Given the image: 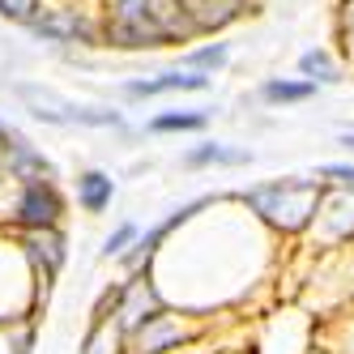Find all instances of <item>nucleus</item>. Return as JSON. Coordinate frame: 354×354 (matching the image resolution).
Masks as SVG:
<instances>
[{"label":"nucleus","instance_id":"nucleus-7","mask_svg":"<svg viewBox=\"0 0 354 354\" xmlns=\"http://www.w3.org/2000/svg\"><path fill=\"white\" fill-rule=\"evenodd\" d=\"M201 337H205L201 316H188L180 308H167L154 320H145L137 333H129L124 354H180V350H192Z\"/></svg>","mask_w":354,"mask_h":354},{"label":"nucleus","instance_id":"nucleus-23","mask_svg":"<svg viewBox=\"0 0 354 354\" xmlns=\"http://www.w3.org/2000/svg\"><path fill=\"white\" fill-rule=\"evenodd\" d=\"M316 180L324 188H342V192H354V162H320L316 171Z\"/></svg>","mask_w":354,"mask_h":354},{"label":"nucleus","instance_id":"nucleus-21","mask_svg":"<svg viewBox=\"0 0 354 354\" xmlns=\"http://www.w3.org/2000/svg\"><path fill=\"white\" fill-rule=\"evenodd\" d=\"M137 235H141V226H137L133 218H124V222H115L111 231L103 235V248H98V257H103V261H120L124 252H129V248L137 243Z\"/></svg>","mask_w":354,"mask_h":354},{"label":"nucleus","instance_id":"nucleus-13","mask_svg":"<svg viewBox=\"0 0 354 354\" xmlns=\"http://www.w3.org/2000/svg\"><path fill=\"white\" fill-rule=\"evenodd\" d=\"M184 171H235V167H252V149L248 145H231V141H196L180 154Z\"/></svg>","mask_w":354,"mask_h":354},{"label":"nucleus","instance_id":"nucleus-16","mask_svg":"<svg viewBox=\"0 0 354 354\" xmlns=\"http://www.w3.org/2000/svg\"><path fill=\"white\" fill-rule=\"evenodd\" d=\"M295 73L303 82H312V86H342L346 82V64L337 60V52L333 47H324V43H312L308 52H299V60H295Z\"/></svg>","mask_w":354,"mask_h":354},{"label":"nucleus","instance_id":"nucleus-10","mask_svg":"<svg viewBox=\"0 0 354 354\" xmlns=\"http://www.w3.org/2000/svg\"><path fill=\"white\" fill-rule=\"evenodd\" d=\"M120 282H124V290H120V308H115V328L124 333V342H129V333H137L145 320H154L158 312H167L171 303H167V295L158 290L154 273L120 277Z\"/></svg>","mask_w":354,"mask_h":354},{"label":"nucleus","instance_id":"nucleus-8","mask_svg":"<svg viewBox=\"0 0 354 354\" xmlns=\"http://www.w3.org/2000/svg\"><path fill=\"white\" fill-rule=\"evenodd\" d=\"M214 90V77L205 73H188V68H158L149 77H124L115 86V94L124 103H149V98H175V94H205Z\"/></svg>","mask_w":354,"mask_h":354},{"label":"nucleus","instance_id":"nucleus-20","mask_svg":"<svg viewBox=\"0 0 354 354\" xmlns=\"http://www.w3.org/2000/svg\"><path fill=\"white\" fill-rule=\"evenodd\" d=\"M333 52L346 68H354V0H333Z\"/></svg>","mask_w":354,"mask_h":354},{"label":"nucleus","instance_id":"nucleus-5","mask_svg":"<svg viewBox=\"0 0 354 354\" xmlns=\"http://www.w3.org/2000/svg\"><path fill=\"white\" fill-rule=\"evenodd\" d=\"M13 239L35 277V312H43L47 299H52V286L60 282V273L68 265V235L60 226V231H13Z\"/></svg>","mask_w":354,"mask_h":354},{"label":"nucleus","instance_id":"nucleus-9","mask_svg":"<svg viewBox=\"0 0 354 354\" xmlns=\"http://www.w3.org/2000/svg\"><path fill=\"white\" fill-rule=\"evenodd\" d=\"M0 171L9 175V184H39V180H60V167L43 154V145H35L21 129L9 124V137L0 145Z\"/></svg>","mask_w":354,"mask_h":354},{"label":"nucleus","instance_id":"nucleus-22","mask_svg":"<svg viewBox=\"0 0 354 354\" xmlns=\"http://www.w3.org/2000/svg\"><path fill=\"white\" fill-rule=\"evenodd\" d=\"M47 9V0H0V21H9V26H21L30 30L39 13Z\"/></svg>","mask_w":354,"mask_h":354},{"label":"nucleus","instance_id":"nucleus-3","mask_svg":"<svg viewBox=\"0 0 354 354\" xmlns=\"http://www.w3.org/2000/svg\"><path fill=\"white\" fill-rule=\"evenodd\" d=\"M9 90L21 103V111H30V120L47 124V129L129 133V120H124V111H115L111 103H82V98H68L56 86H43V82H13Z\"/></svg>","mask_w":354,"mask_h":354},{"label":"nucleus","instance_id":"nucleus-15","mask_svg":"<svg viewBox=\"0 0 354 354\" xmlns=\"http://www.w3.org/2000/svg\"><path fill=\"white\" fill-rule=\"evenodd\" d=\"M209 124H214L209 107H167V111L149 115L141 133H149V137H201V133H209Z\"/></svg>","mask_w":354,"mask_h":354},{"label":"nucleus","instance_id":"nucleus-6","mask_svg":"<svg viewBox=\"0 0 354 354\" xmlns=\"http://www.w3.org/2000/svg\"><path fill=\"white\" fill-rule=\"evenodd\" d=\"M68 218V192L60 180L17 184L9 201V226L13 231H60Z\"/></svg>","mask_w":354,"mask_h":354},{"label":"nucleus","instance_id":"nucleus-2","mask_svg":"<svg viewBox=\"0 0 354 354\" xmlns=\"http://www.w3.org/2000/svg\"><path fill=\"white\" fill-rule=\"evenodd\" d=\"M320 201H324V184L316 175H273V180L248 184L235 192V205L248 218H257L273 239L312 235Z\"/></svg>","mask_w":354,"mask_h":354},{"label":"nucleus","instance_id":"nucleus-24","mask_svg":"<svg viewBox=\"0 0 354 354\" xmlns=\"http://www.w3.org/2000/svg\"><path fill=\"white\" fill-rule=\"evenodd\" d=\"M337 145L346 149V154H354V129H342V133H337Z\"/></svg>","mask_w":354,"mask_h":354},{"label":"nucleus","instance_id":"nucleus-12","mask_svg":"<svg viewBox=\"0 0 354 354\" xmlns=\"http://www.w3.org/2000/svg\"><path fill=\"white\" fill-rule=\"evenodd\" d=\"M252 9H257V0H184V13L192 21V35L196 43L201 39H222L226 30L243 21Z\"/></svg>","mask_w":354,"mask_h":354},{"label":"nucleus","instance_id":"nucleus-19","mask_svg":"<svg viewBox=\"0 0 354 354\" xmlns=\"http://www.w3.org/2000/svg\"><path fill=\"white\" fill-rule=\"evenodd\" d=\"M77 354H124V333L115 328V320H86Z\"/></svg>","mask_w":354,"mask_h":354},{"label":"nucleus","instance_id":"nucleus-4","mask_svg":"<svg viewBox=\"0 0 354 354\" xmlns=\"http://www.w3.org/2000/svg\"><path fill=\"white\" fill-rule=\"evenodd\" d=\"M39 43L52 47H103V26H98V5L86 0H47V9L39 13V21L26 30Z\"/></svg>","mask_w":354,"mask_h":354},{"label":"nucleus","instance_id":"nucleus-14","mask_svg":"<svg viewBox=\"0 0 354 354\" xmlns=\"http://www.w3.org/2000/svg\"><path fill=\"white\" fill-rule=\"evenodd\" d=\"M120 184H115V175L103 171V167H82L77 175H73V201H77V209L98 218V214H107L111 209V201H115Z\"/></svg>","mask_w":354,"mask_h":354},{"label":"nucleus","instance_id":"nucleus-17","mask_svg":"<svg viewBox=\"0 0 354 354\" xmlns=\"http://www.w3.org/2000/svg\"><path fill=\"white\" fill-rule=\"evenodd\" d=\"M316 94H320V86L303 82L299 73H295V77H265V82L257 86V103L282 111V107H303V103H312Z\"/></svg>","mask_w":354,"mask_h":354},{"label":"nucleus","instance_id":"nucleus-18","mask_svg":"<svg viewBox=\"0 0 354 354\" xmlns=\"http://www.w3.org/2000/svg\"><path fill=\"white\" fill-rule=\"evenodd\" d=\"M180 68L218 77V73L231 68V43H226V39H201V43H192V47L180 52Z\"/></svg>","mask_w":354,"mask_h":354},{"label":"nucleus","instance_id":"nucleus-1","mask_svg":"<svg viewBox=\"0 0 354 354\" xmlns=\"http://www.w3.org/2000/svg\"><path fill=\"white\" fill-rule=\"evenodd\" d=\"M98 26L107 52L124 56L196 43L184 0H98Z\"/></svg>","mask_w":354,"mask_h":354},{"label":"nucleus","instance_id":"nucleus-11","mask_svg":"<svg viewBox=\"0 0 354 354\" xmlns=\"http://www.w3.org/2000/svg\"><path fill=\"white\" fill-rule=\"evenodd\" d=\"M312 239L324 252H346V248H354V192L324 188L320 214H316V226H312Z\"/></svg>","mask_w":354,"mask_h":354}]
</instances>
